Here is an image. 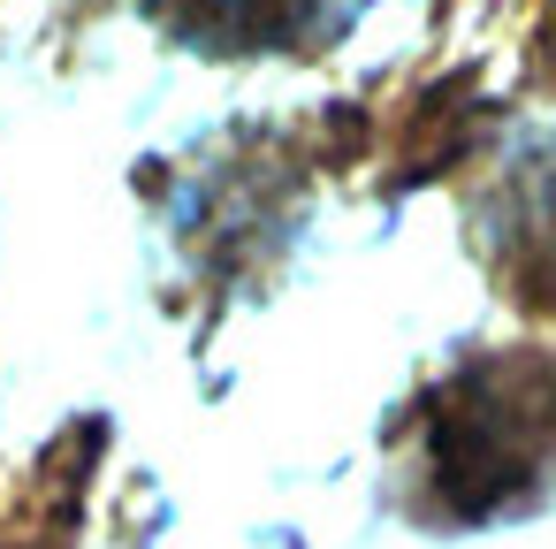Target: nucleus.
Here are the masks:
<instances>
[{
  "instance_id": "nucleus-1",
  "label": "nucleus",
  "mask_w": 556,
  "mask_h": 549,
  "mask_svg": "<svg viewBox=\"0 0 556 549\" xmlns=\"http://www.w3.org/2000/svg\"><path fill=\"white\" fill-rule=\"evenodd\" d=\"M404 442L419 450L412 488L427 519H488L526 503L556 465V359L503 351L457 366L427 389Z\"/></svg>"
},
{
  "instance_id": "nucleus-2",
  "label": "nucleus",
  "mask_w": 556,
  "mask_h": 549,
  "mask_svg": "<svg viewBox=\"0 0 556 549\" xmlns=\"http://www.w3.org/2000/svg\"><path fill=\"white\" fill-rule=\"evenodd\" d=\"M138 9L168 39H184L214 62H260V54L336 47L366 0H138Z\"/></svg>"
},
{
  "instance_id": "nucleus-3",
  "label": "nucleus",
  "mask_w": 556,
  "mask_h": 549,
  "mask_svg": "<svg viewBox=\"0 0 556 549\" xmlns=\"http://www.w3.org/2000/svg\"><path fill=\"white\" fill-rule=\"evenodd\" d=\"M0 549H54V534H24V541H0Z\"/></svg>"
},
{
  "instance_id": "nucleus-4",
  "label": "nucleus",
  "mask_w": 556,
  "mask_h": 549,
  "mask_svg": "<svg viewBox=\"0 0 556 549\" xmlns=\"http://www.w3.org/2000/svg\"><path fill=\"white\" fill-rule=\"evenodd\" d=\"M541 313H556V283H548V298H541Z\"/></svg>"
}]
</instances>
